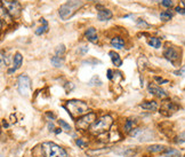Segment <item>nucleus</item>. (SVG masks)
<instances>
[{
    "instance_id": "obj_1",
    "label": "nucleus",
    "mask_w": 185,
    "mask_h": 157,
    "mask_svg": "<svg viewBox=\"0 0 185 157\" xmlns=\"http://www.w3.org/2000/svg\"><path fill=\"white\" fill-rule=\"evenodd\" d=\"M65 109L69 111V114L73 119L80 118L81 116L86 115L89 111L88 105L80 100H70L66 102Z\"/></svg>"
},
{
    "instance_id": "obj_2",
    "label": "nucleus",
    "mask_w": 185,
    "mask_h": 157,
    "mask_svg": "<svg viewBox=\"0 0 185 157\" xmlns=\"http://www.w3.org/2000/svg\"><path fill=\"white\" fill-rule=\"evenodd\" d=\"M113 124V118L110 115H104L102 116L98 120L94 122L90 127H89V131L90 133L94 135H101L103 133L107 132L111 126Z\"/></svg>"
},
{
    "instance_id": "obj_3",
    "label": "nucleus",
    "mask_w": 185,
    "mask_h": 157,
    "mask_svg": "<svg viewBox=\"0 0 185 157\" xmlns=\"http://www.w3.org/2000/svg\"><path fill=\"white\" fill-rule=\"evenodd\" d=\"M82 6H83V1H81V0H69L66 4L62 5L60 7L58 14H60L62 20L66 21L70 17H72L75 14V11L79 8H81Z\"/></svg>"
},
{
    "instance_id": "obj_4",
    "label": "nucleus",
    "mask_w": 185,
    "mask_h": 157,
    "mask_svg": "<svg viewBox=\"0 0 185 157\" xmlns=\"http://www.w3.org/2000/svg\"><path fill=\"white\" fill-rule=\"evenodd\" d=\"M41 147L45 157H68L65 149L54 142H43Z\"/></svg>"
},
{
    "instance_id": "obj_5",
    "label": "nucleus",
    "mask_w": 185,
    "mask_h": 157,
    "mask_svg": "<svg viewBox=\"0 0 185 157\" xmlns=\"http://www.w3.org/2000/svg\"><path fill=\"white\" fill-rule=\"evenodd\" d=\"M1 6L8 11L11 17H18L22 11V6L17 0H1Z\"/></svg>"
},
{
    "instance_id": "obj_6",
    "label": "nucleus",
    "mask_w": 185,
    "mask_h": 157,
    "mask_svg": "<svg viewBox=\"0 0 185 157\" xmlns=\"http://www.w3.org/2000/svg\"><path fill=\"white\" fill-rule=\"evenodd\" d=\"M95 119H96V114L95 113H87L86 115L81 116L77 120V123H75L77 128L81 130V131H87V130H89L90 125L95 122Z\"/></svg>"
},
{
    "instance_id": "obj_7",
    "label": "nucleus",
    "mask_w": 185,
    "mask_h": 157,
    "mask_svg": "<svg viewBox=\"0 0 185 157\" xmlns=\"http://www.w3.org/2000/svg\"><path fill=\"white\" fill-rule=\"evenodd\" d=\"M18 92L23 96H29L31 94V79L26 75H21L17 80Z\"/></svg>"
},
{
    "instance_id": "obj_8",
    "label": "nucleus",
    "mask_w": 185,
    "mask_h": 157,
    "mask_svg": "<svg viewBox=\"0 0 185 157\" xmlns=\"http://www.w3.org/2000/svg\"><path fill=\"white\" fill-rule=\"evenodd\" d=\"M147 90H149V92H150L151 94L155 95V96H158V97H161V99L168 96V93H167L164 90H162L160 86H157V85H154V84H149Z\"/></svg>"
},
{
    "instance_id": "obj_9",
    "label": "nucleus",
    "mask_w": 185,
    "mask_h": 157,
    "mask_svg": "<svg viewBox=\"0 0 185 157\" xmlns=\"http://www.w3.org/2000/svg\"><path fill=\"white\" fill-rule=\"evenodd\" d=\"M98 11H97V19L100 21H109L111 20L113 16L112 11L107 8H103L102 6H97Z\"/></svg>"
},
{
    "instance_id": "obj_10",
    "label": "nucleus",
    "mask_w": 185,
    "mask_h": 157,
    "mask_svg": "<svg viewBox=\"0 0 185 157\" xmlns=\"http://www.w3.org/2000/svg\"><path fill=\"white\" fill-rule=\"evenodd\" d=\"M164 56L167 60H169L171 62H175L176 60H178L179 53H178V51L175 47H167L164 51Z\"/></svg>"
},
{
    "instance_id": "obj_11",
    "label": "nucleus",
    "mask_w": 185,
    "mask_h": 157,
    "mask_svg": "<svg viewBox=\"0 0 185 157\" xmlns=\"http://www.w3.org/2000/svg\"><path fill=\"white\" fill-rule=\"evenodd\" d=\"M177 109H178V107L176 105H174V102H171V101H164V102H162V107H161V109H160V113L164 114V111H169L168 114L170 116L174 111H176Z\"/></svg>"
},
{
    "instance_id": "obj_12",
    "label": "nucleus",
    "mask_w": 185,
    "mask_h": 157,
    "mask_svg": "<svg viewBox=\"0 0 185 157\" xmlns=\"http://www.w3.org/2000/svg\"><path fill=\"white\" fill-rule=\"evenodd\" d=\"M85 37H86V39L88 40V42H92V44H95V42H98V36H97V31H96V29L95 28H88L86 32H85Z\"/></svg>"
},
{
    "instance_id": "obj_13",
    "label": "nucleus",
    "mask_w": 185,
    "mask_h": 157,
    "mask_svg": "<svg viewBox=\"0 0 185 157\" xmlns=\"http://www.w3.org/2000/svg\"><path fill=\"white\" fill-rule=\"evenodd\" d=\"M22 63H23V56H22V54H21V53H16V54L14 55V67L8 70V73L15 72L17 69H20Z\"/></svg>"
},
{
    "instance_id": "obj_14",
    "label": "nucleus",
    "mask_w": 185,
    "mask_h": 157,
    "mask_svg": "<svg viewBox=\"0 0 185 157\" xmlns=\"http://www.w3.org/2000/svg\"><path fill=\"white\" fill-rule=\"evenodd\" d=\"M107 151H110L109 148H98V149H89V150H87L86 154L90 157H96L100 156V155H103V154H105Z\"/></svg>"
},
{
    "instance_id": "obj_15",
    "label": "nucleus",
    "mask_w": 185,
    "mask_h": 157,
    "mask_svg": "<svg viewBox=\"0 0 185 157\" xmlns=\"http://www.w3.org/2000/svg\"><path fill=\"white\" fill-rule=\"evenodd\" d=\"M139 107L145 109V110H149V111H155L158 109V102H155V101H145L143 103H141Z\"/></svg>"
},
{
    "instance_id": "obj_16",
    "label": "nucleus",
    "mask_w": 185,
    "mask_h": 157,
    "mask_svg": "<svg viewBox=\"0 0 185 157\" xmlns=\"http://www.w3.org/2000/svg\"><path fill=\"white\" fill-rule=\"evenodd\" d=\"M11 19H13V17L8 14V11H6V9L0 5V21H4V22H6V23L9 24V23L13 22Z\"/></svg>"
},
{
    "instance_id": "obj_17",
    "label": "nucleus",
    "mask_w": 185,
    "mask_h": 157,
    "mask_svg": "<svg viewBox=\"0 0 185 157\" xmlns=\"http://www.w3.org/2000/svg\"><path fill=\"white\" fill-rule=\"evenodd\" d=\"M111 46L114 47L115 49H122L125 47V40L121 37H114L111 40Z\"/></svg>"
},
{
    "instance_id": "obj_18",
    "label": "nucleus",
    "mask_w": 185,
    "mask_h": 157,
    "mask_svg": "<svg viewBox=\"0 0 185 157\" xmlns=\"http://www.w3.org/2000/svg\"><path fill=\"white\" fill-rule=\"evenodd\" d=\"M109 55H110L111 61H112V63L115 67H120L122 64V61H121V59H120V56H119L118 53H115L114 51H111V52L109 53Z\"/></svg>"
},
{
    "instance_id": "obj_19",
    "label": "nucleus",
    "mask_w": 185,
    "mask_h": 157,
    "mask_svg": "<svg viewBox=\"0 0 185 157\" xmlns=\"http://www.w3.org/2000/svg\"><path fill=\"white\" fill-rule=\"evenodd\" d=\"M40 22L43 25H42V27H39V28L36 30V34H37V36H41V34H43L45 32L48 31V22L46 21L45 19H40Z\"/></svg>"
},
{
    "instance_id": "obj_20",
    "label": "nucleus",
    "mask_w": 185,
    "mask_h": 157,
    "mask_svg": "<svg viewBox=\"0 0 185 157\" xmlns=\"http://www.w3.org/2000/svg\"><path fill=\"white\" fill-rule=\"evenodd\" d=\"M164 157H179L181 153L177 149H173V148H168L166 151L164 153Z\"/></svg>"
},
{
    "instance_id": "obj_21",
    "label": "nucleus",
    "mask_w": 185,
    "mask_h": 157,
    "mask_svg": "<svg viewBox=\"0 0 185 157\" xmlns=\"http://www.w3.org/2000/svg\"><path fill=\"white\" fill-rule=\"evenodd\" d=\"M147 42H149L150 46H152L154 48H160L161 47V40L159 38H157V37H150Z\"/></svg>"
},
{
    "instance_id": "obj_22",
    "label": "nucleus",
    "mask_w": 185,
    "mask_h": 157,
    "mask_svg": "<svg viewBox=\"0 0 185 157\" xmlns=\"http://www.w3.org/2000/svg\"><path fill=\"white\" fill-rule=\"evenodd\" d=\"M118 154L119 155H121V156H126V157H129V156H133L136 154V150L133 149V148H122V151H118Z\"/></svg>"
},
{
    "instance_id": "obj_23",
    "label": "nucleus",
    "mask_w": 185,
    "mask_h": 157,
    "mask_svg": "<svg viewBox=\"0 0 185 157\" xmlns=\"http://www.w3.org/2000/svg\"><path fill=\"white\" fill-rule=\"evenodd\" d=\"M63 63H64L63 57H58V56H56V55L51 57V64H53L55 68H61L62 65H63Z\"/></svg>"
},
{
    "instance_id": "obj_24",
    "label": "nucleus",
    "mask_w": 185,
    "mask_h": 157,
    "mask_svg": "<svg viewBox=\"0 0 185 157\" xmlns=\"http://www.w3.org/2000/svg\"><path fill=\"white\" fill-rule=\"evenodd\" d=\"M147 150L151 153H161L164 150V146L162 145H152V146L147 147Z\"/></svg>"
},
{
    "instance_id": "obj_25",
    "label": "nucleus",
    "mask_w": 185,
    "mask_h": 157,
    "mask_svg": "<svg viewBox=\"0 0 185 157\" xmlns=\"http://www.w3.org/2000/svg\"><path fill=\"white\" fill-rule=\"evenodd\" d=\"M170 19H173V13L170 11H164L160 14V20L164 22L170 21Z\"/></svg>"
},
{
    "instance_id": "obj_26",
    "label": "nucleus",
    "mask_w": 185,
    "mask_h": 157,
    "mask_svg": "<svg viewBox=\"0 0 185 157\" xmlns=\"http://www.w3.org/2000/svg\"><path fill=\"white\" fill-rule=\"evenodd\" d=\"M160 2H161V5H162L164 7H166V8H171V7L175 6L176 0H161Z\"/></svg>"
},
{
    "instance_id": "obj_27",
    "label": "nucleus",
    "mask_w": 185,
    "mask_h": 157,
    "mask_svg": "<svg viewBox=\"0 0 185 157\" xmlns=\"http://www.w3.org/2000/svg\"><path fill=\"white\" fill-rule=\"evenodd\" d=\"M135 124H136V123H135L134 120H132V119H128V120L126 122V124H125V131L129 133V132H130V131L134 128Z\"/></svg>"
},
{
    "instance_id": "obj_28",
    "label": "nucleus",
    "mask_w": 185,
    "mask_h": 157,
    "mask_svg": "<svg viewBox=\"0 0 185 157\" xmlns=\"http://www.w3.org/2000/svg\"><path fill=\"white\" fill-rule=\"evenodd\" d=\"M8 57H7V55L5 54V53H0V67H2V65H8Z\"/></svg>"
},
{
    "instance_id": "obj_29",
    "label": "nucleus",
    "mask_w": 185,
    "mask_h": 157,
    "mask_svg": "<svg viewBox=\"0 0 185 157\" xmlns=\"http://www.w3.org/2000/svg\"><path fill=\"white\" fill-rule=\"evenodd\" d=\"M89 85H90V86H92V85L101 86V85H102V80L100 79V77H98V76H94L92 79H90V82H89Z\"/></svg>"
},
{
    "instance_id": "obj_30",
    "label": "nucleus",
    "mask_w": 185,
    "mask_h": 157,
    "mask_svg": "<svg viewBox=\"0 0 185 157\" xmlns=\"http://www.w3.org/2000/svg\"><path fill=\"white\" fill-rule=\"evenodd\" d=\"M64 53H65V46H64V45H60V46H57V48H56V56H58V57H63Z\"/></svg>"
},
{
    "instance_id": "obj_31",
    "label": "nucleus",
    "mask_w": 185,
    "mask_h": 157,
    "mask_svg": "<svg viewBox=\"0 0 185 157\" xmlns=\"http://www.w3.org/2000/svg\"><path fill=\"white\" fill-rule=\"evenodd\" d=\"M137 25L138 27H141V28H143V29H147V28H150V24L149 23H146V22L142 20V19H138L137 20Z\"/></svg>"
},
{
    "instance_id": "obj_32",
    "label": "nucleus",
    "mask_w": 185,
    "mask_h": 157,
    "mask_svg": "<svg viewBox=\"0 0 185 157\" xmlns=\"http://www.w3.org/2000/svg\"><path fill=\"white\" fill-rule=\"evenodd\" d=\"M58 124H60V125H61L62 127H63V128L65 130V131H71V126L69 125V124H68V123H66L65 120H63V119H60V120H58Z\"/></svg>"
},
{
    "instance_id": "obj_33",
    "label": "nucleus",
    "mask_w": 185,
    "mask_h": 157,
    "mask_svg": "<svg viewBox=\"0 0 185 157\" xmlns=\"http://www.w3.org/2000/svg\"><path fill=\"white\" fill-rule=\"evenodd\" d=\"M154 80H155V82H158L159 84H166V83H168V80H167V79H164V78L158 77V76H155V77H154Z\"/></svg>"
},
{
    "instance_id": "obj_34",
    "label": "nucleus",
    "mask_w": 185,
    "mask_h": 157,
    "mask_svg": "<svg viewBox=\"0 0 185 157\" xmlns=\"http://www.w3.org/2000/svg\"><path fill=\"white\" fill-rule=\"evenodd\" d=\"M75 143L78 145L79 147H81V148H83V147H86V142L82 140V139H77V141H75Z\"/></svg>"
},
{
    "instance_id": "obj_35",
    "label": "nucleus",
    "mask_w": 185,
    "mask_h": 157,
    "mask_svg": "<svg viewBox=\"0 0 185 157\" xmlns=\"http://www.w3.org/2000/svg\"><path fill=\"white\" fill-rule=\"evenodd\" d=\"M64 88H65V90L69 92V91H72V90L74 88V85L72 84V83H66V85L64 86Z\"/></svg>"
},
{
    "instance_id": "obj_36",
    "label": "nucleus",
    "mask_w": 185,
    "mask_h": 157,
    "mask_svg": "<svg viewBox=\"0 0 185 157\" xmlns=\"http://www.w3.org/2000/svg\"><path fill=\"white\" fill-rule=\"evenodd\" d=\"M107 78H109L110 80L113 78V71L111 70V69H109V70H107Z\"/></svg>"
},
{
    "instance_id": "obj_37",
    "label": "nucleus",
    "mask_w": 185,
    "mask_h": 157,
    "mask_svg": "<svg viewBox=\"0 0 185 157\" xmlns=\"http://www.w3.org/2000/svg\"><path fill=\"white\" fill-rule=\"evenodd\" d=\"M176 11H177V13H181L182 15H184V9H183V7H176Z\"/></svg>"
},
{
    "instance_id": "obj_38",
    "label": "nucleus",
    "mask_w": 185,
    "mask_h": 157,
    "mask_svg": "<svg viewBox=\"0 0 185 157\" xmlns=\"http://www.w3.org/2000/svg\"><path fill=\"white\" fill-rule=\"evenodd\" d=\"M86 52H88V47L87 46H83L81 49H80V53H82V54H85Z\"/></svg>"
},
{
    "instance_id": "obj_39",
    "label": "nucleus",
    "mask_w": 185,
    "mask_h": 157,
    "mask_svg": "<svg viewBox=\"0 0 185 157\" xmlns=\"http://www.w3.org/2000/svg\"><path fill=\"white\" fill-rule=\"evenodd\" d=\"M46 116H47V117H49L51 119H55V115H54V114H51V113H46Z\"/></svg>"
},
{
    "instance_id": "obj_40",
    "label": "nucleus",
    "mask_w": 185,
    "mask_h": 157,
    "mask_svg": "<svg viewBox=\"0 0 185 157\" xmlns=\"http://www.w3.org/2000/svg\"><path fill=\"white\" fill-rule=\"evenodd\" d=\"M2 125H4V127H6V128H7V127H8V123H7L6 120H2Z\"/></svg>"
},
{
    "instance_id": "obj_41",
    "label": "nucleus",
    "mask_w": 185,
    "mask_h": 157,
    "mask_svg": "<svg viewBox=\"0 0 185 157\" xmlns=\"http://www.w3.org/2000/svg\"><path fill=\"white\" fill-rule=\"evenodd\" d=\"M61 132H62V128H56V130H55V133H56V134H60Z\"/></svg>"
},
{
    "instance_id": "obj_42",
    "label": "nucleus",
    "mask_w": 185,
    "mask_h": 157,
    "mask_svg": "<svg viewBox=\"0 0 185 157\" xmlns=\"http://www.w3.org/2000/svg\"><path fill=\"white\" fill-rule=\"evenodd\" d=\"M48 127L51 128L49 131H54V125H53V124H51V123H49V124H48Z\"/></svg>"
},
{
    "instance_id": "obj_43",
    "label": "nucleus",
    "mask_w": 185,
    "mask_h": 157,
    "mask_svg": "<svg viewBox=\"0 0 185 157\" xmlns=\"http://www.w3.org/2000/svg\"><path fill=\"white\" fill-rule=\"evenodd\" d=\"M1 27H2V22L0 21V29H1Z\"/></svg>"
},
{
    "instance_id": "obj_44",
    "label": "nucleus",
    "mask_w": 185,
    "mask_h": 157,
    "mask_svg": "<svg viewBox=\"0 0 185 157\" xmlns=\"http://www.w3.org/2000/svg\"><path fill=\"white\" fill-rule=\"evenodd\" d=\"M0 133H1V127H0Z\"/></svg>"
},
{
    "instance_id": "obj_45",
    "label": "nucleus",
    "mask_w": 185,
    "mask_h": 157,
    "mask_svg": "<svg viewBox=\"0 0 185 157\" xmlns=\"http://www.w3.org/2000/svg\"><path fill=\"white\" fill-rule=\"evenodd\" d=\"M0 157H2V156H0Z\"/></svg>"
}]
</instances>
